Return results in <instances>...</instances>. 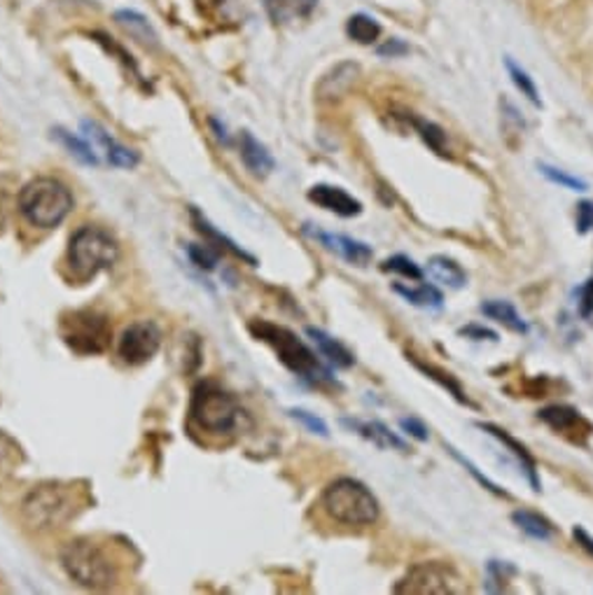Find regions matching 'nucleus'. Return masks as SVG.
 <instances>
[{
    "instance_id": "11",
    "label": "nucleus",
    "mask_w": 593,
    "mask_h": 595,
    "mask_svg": "<svg viewBox=\"0 0 593 595\" xmlns=\"http://www.w3.org/2000/svg\"><path fill=\"white\" fill-rule=\"evenodd\" d=\"M537 418L544 425H550L556 435H563L575 444H584L586 437L593 433L591 423L575 407H567V404H554V407L542 409Z\"/></svg>"
},
{
    "instance_id": "33",
    "label": "nucleus",
    "mask_w": 593,
    "mask_h": 595,
    "mask_svg": "<svg viewBox=\"0 0 593 595\" xmlns=\"http://www.w3.org/2000/svg\"><path fill=\"white\" fill-rule=\"evenodd\" d=\"M384 271H393V274H399V276H405L409 280H421L423 278V269L416 265V261L407 255H393L388 257L384 265H382Z\"/></svg>"
},
{
    "instance_id": "17",
    "label": "nucleus",
    "mask_w": 593,
    "mask_h": 595,
    "mask_svg": "<svg viewBox=\"0 0 593 595\" xmlns=\"http://www.w3.org/2000/svg\"><path fill=\"white\" fill-rule=\"evenodd\" d=\"M360 78V68L355 63H339L329 70V73L320 80L318 85V97L323 101H335L342 99L344 93L358 82Z\"/></svg>"
},
{
    "instance_id": "35",
    "label": "nucleus",
    "mask_w": 593,
    "mask_h": 595,
    "mask_svg": "<svg viewBox=\"0 0 593 595\" xmlns=\"http://www.w3.org/2000/svg\"><path fill=\"white\" fill-rule=\"evenodd\" d=\"M23 460V450L21 446L0 430V465H19Z\"/></svg>"
},
{
    "instance_id": "14",
    "label": "nucleus",
    "mask_w": 593,
    "mask_h": 595,
    "mask_svg": "<svg viewBox=\"0 0 593 595\" xmlns=\"http://www.w3.org/2000/svg\"><path fill=\"white\" fill-rule=\"evenodd\" d=\"M308 201L320 206L323 210L335 212L339 218H355L363 212V204L335 185H314L308 189Z\"/></svg>"
},
{
    "instance_id": "22",
    "label": "nucleus",
    "mask_w": 593,
    "mask_h": 595,
    "mask_svg": "<svg viewBox=\"0 0 593 595\" xmlns=\"http://www.w3.org/2000/svg\"><path fill=\"white\" fill-rule=\"evenodd\" d=\"M480 311H482L486 318H491V320H495V323H501L503 327H507L510 331H514V335H528V331H531L528 323H526L524 318H521V314L516 311L514 304H510V301L491 299V301H484V304L480 306Z\"/></svg>"
},
{
    "instance_id": "39",
    "label": "nucleus",
    "mask_w": 593,
    "mask_h": 595,
    "mask_svg": "<svg viewBox=\"0 0 593 595\" xmlns=\"http://www.w3.org/2000/svg\"><path fill=\"white\" fill-rule=\"evenodd\" d=\"M399 427L405 430V435H409V437H414L418 442H428V437H431L428 427H425V423L418 420V418H402Z\"/></svg>"
},
{
    "instance_id": "8",
    "label": "nucleus",
    "mask_w": 593,
    "mask_h": 595,
    "mask_svg": "<svg viewBox=\"0 0 593 595\" xmlns=\"http://www.w3.org/2000/svg\"><path fill=\"white\" fill-rule=\"evenodd\" d=\"M393 591L412 595H446V593H463L465 582L448 563L431 561L409 567L407 575L393 586Z\"/></svg>"
},
{
    "instance_id": "10",
    "label": "nucleus",
    "mask_w": 593,
    "mask_h": 595,
    "mask_svg": "<svg viewBox=\"0 0 593 595\" xmlns=\"http://www.w3.org/2000/svg\"><path fill=\"white\" fill-rule=\"evenodd\" d=\"M159 348H161V329L152 320L131 323L122 331L120 341H117V353H120L122 363L131 367L150 363Z\"/></svg>"
},
{
    "instance_id": "25",
    "label": "nucleus",
    "mask_w": 593,
    "mask_h": 595,
    "mask_svg": "<svg viewBox=\"0 0 593 595\" xmlns=\"http://www.w3.org/2000/svg\"><path fill=\"white\" fill-rule=\"evenodd\" d=\"M192 220H195V225H197V231L199 234H204L206 238H208V241H213L210 246H218V250H229L231 255H236V257H241V259H246L248 261V265H257V259L253 257V255H248L244 248H239V246H236L234 241H231V238L229 236H225L223 231H218L216 227H213L204 216H201V212L199 210H195L192 208Z\"/></svg>"
},
{
    "instance_id": "13",
    "label": "nucleus",
    "mask_w": 593,
    "mask_h": 595,
    "mask_svg": "<svg viewBox=\"0 0 593 595\" xmlns=\"http://www.w3.org/2000/svg\"><path fill=\"white\" fill-rule=\"evenodd\" d=\"M306 234L312 236L314 241H318L320 246H325L329 252H337L339 257H344L346 261H350V265H355V267L369 265V259L374 257V252H372V248L367 244L355 241V238H350V236L329 234V231L308 229V227H306Z\"/></svg>"
},
{
    "instance_id": "31",
    "label": "nucleus",
    "mask_w": 593,
    "mask_h": 595,
    "mask_svg": "<svg viewBox=\"0 0 593 595\" xmlns=\"http://www.w3.org/2000/svg\"><path fill=\"white\" fill-rule=\"evenodd\" d=\"M505 63H507V73H510L514 87L521 91V97H526L533 106H542L540 103V91H537L533 78L526 73V70L521 68V66H516L512 59H507Z\"/></svg>"
},
{
    "instance_id": "42",
    "label": "nucleus",
    "mask_w": 593,
    "mask_h": 595,
    "mask_svg": "<svg viewBox=\"0 0 593 595\" xmlns=\"http://www.w3.org/2000/svg\"><path fill=\"white\" fill-rule=\"evenodd\" d=\"M405 52H407V47L402 44L399 40H391L382 47V50H378V54H384V57H397V54H405Z\"/></svg>"
},
{
    "instance_id": "12",
    "label": "nucleus",
    "mask_w": 593,
    "mask_h": 595,
    "mask_svg": "<svg viewBox=\"0 0 593 595\" xmlns=\"http://www.w3.org/2000/svg\"><path fill=\"white\" fill-rule=\"evenodd\" d=\"M82 131H85V138L89 140V146L93 148V152H103V157L112 166H120V169H134V166L140 161L136 150L122 146L120 140H115L101 125L82 122Z\"/></svg>"
},
{
    "instance_id": "28",
    "label": "nucleus",
    "mask_w": 593,
    "mask_h": 595,
    "mask_svg": "<svg viewBox=\"0 0 593 595\" xmlns=\"http://www.w3.org/2000/svg\"><path fill=\"white\" fill-rule=\"evenodd\" d=\"M55 136L59 138L61 146H63L70 155L78 157L82 163L99 166V155L93 152V148L89 146V140H87L85 136H82V138H80V136H73V133L66 131V129H55Z\"/></svg>"
},
{
    "instance_id": "5",
    "label": "nucleus",
    "mask_w": 593,
    "mask_h": 595,
    "mask_svg": "<svg viewBox=\"0 0 593 595\" xmlns=\"http://www.w3.org/2000/svg\"><path fill=\"white\" fill-rule=\"evenodd\" d=\"M61 565L70 579L91 591L110 588L120 579V567L110 552L89 537L70 539L61 549Z\"/></svg>"
},
{
    "instance_id": "29",
    "label": "nucleus",
    "mask_w": 593,
    "mask_h": 595,
    "mask_svg": "<svg viewBox=\"0 0 593 595\" xmlns=\"http://www.w3.org/2000/svg\"><path fill=\"white\" fill-rule=\"evenodd\" d=\"M346 31L350 36V40L360 42V44H372L382 36V27H378V21L367 17V14H353L346 23Z\"/></svg>"
},
{
    "instance_id": "24",
    "label": "nucleus",
    "mask_w": 593,
    "mask_h": 595,
    "mask_svg": "<svg viewBox=\"0 0 593 595\" xmlns=\"http://www.w3.org/2000/svg\"><path fill=\"white\" fill-rule=\"evenodd\" d=\"M512 520L521 533H526L528 537L540 539V542H550L556 535V528L552 526V520H547L535 512H528V509H516L512 514Z\"/></svg>"
},
{
    "instance_id": "32",
    "label": "nucleus",
    "mask_w": 593,
    "mask_h": 595,
    "mask_svg": "<svg viewBox=\"0 0 593 595\" xmlns=\"http://www.w3.org/2000/svg\"><path fill=\"white\" fill-rule=\"evenodd\" d=\"M537 169H540V173L544 178H547L550 182H554L559 187H565V189H571V192H586V189H589L586 180H582L577 176H571V173H565L561 169H554V166H550V163H537Z\"/></svg>"
},
{
    "instance_id": "16",
    "label": "nucleus",
    "mask_w": 593,
    "mask_h": 595,
    "mask_svg": "<svg viewBox=\"0 0 593 595\" xmlns=\"http://www.w3.org/2000/svg\"><path fill=\"white\" fill-rule=\"evenodd\" d=\"M344 425L350 427V430L355 435H360L363 439L372 442L374 446L378 448H393V450H402V454H405V450H409L407 442L397 437L391 427L382 420H358V418H344Z\"/></svg>"
},
{
    "instance_id": "9",
    "label": "nucleus",
    "mask_w": 593,
    "mask_h": 595,
    "mask_svg": "<svg viewBox=\"0 0 593 595\" xmlns=\"http://www.w3.org/2000/svg\"><path fill=\"white\" fill-rule=\"evenodd\" d=\"M112 329L106 316L97 311H73L61 318V337L68 348L82 355L103 353L110 344Z\"/></svg>"
},
{
    "instance_id": "26",
    "label": "nucleus",
    "mask_w": 593,
    "mask_h": 595,
    "mask_svg": "<svg viewBox=\"0 0 593 595\" xmlns=\"http://www.w3.org/2000/svg\"><path fill=\"white\" fill-rule=\"evenodd\" d=\"M409 357V360H412V365L418 369V371H423L425 376H428L431 380H435V384L437 386H442L451 397H454L456 401H461V404H470V399H467V395H465V390L461 388V384H458V380L454 378V376H451L448 371H444V369H439V367H435V365H428V363H423V360H418V357H414V355H407Z\"/></svg>"
},
{
    "instance_id": "37",
    "label": "nucleus",
    "mask_w": 593,
    "mask_h": 595,
    "mask_svg": "<svg viewBox=\"0 0 593 595\" xmlns=\"http://www.w3.org/2000/svg\"><path fill=\"white\" fill-rule=\"evenodd\" d=\"M448 450H451V456H454V458H456V460H458V463H461V465H463V467H465V469H467V472L474 476V479H477V482H480L484 488H488V490H491V493H495V495H503V497H507V493H505V490H501V488H497L493 482H488L486 476H484V474H482L477 467H474V465H472L467 458H463V456L458 454L456 448H451V446H448Z\"/></svg>"
},
{
    "instance_id": "44",
    "label": "nucleus",
    "mask_w": 593,
    "mask_h": 595,
    "mask_svg": "<svg viewBox=\"0 0 593 595\" xmlns=\"http://www.w3.org/2000/svg\"><path fill=\"white\" fill-rule=\"evenodd\" d=\"M6 220H8V206H6L3 192H0V229L6 227Z\"/></svg>"
},
{
    "instance_id": "40",
    "label": "nucleus",
    "mask_w": 593,
    "mask_h": 595,
    "mask_svg": "<svg viewBox=\"0 0 593 595\" xmlns=\"http://www.w3.org/2000/svg\"><path fill=\"white\" fill-rule=\"evenodd\" d=\"M458 335L465 337V339H472V341H497L495 331L484 327V325H467V327H463L458 331Z\"/></svg>"
},
{
    "instance_id": "1",
    "label": "nucleus",
    "mask_w": 593,
    "mask_h": 595,
    "mask_svg": "<svg viewBox=\"0 0 593 595\" xmlns=\"http://www.w3.org/2000/svg\"><path fill=\"white\" fill-rule=\"evenodd\" d=\"M246 411L231 393L213 380H201L189 399V423L208 437H231L244 430Z\"/></svg>"
},
{
    "instance_id": "34",
    "label": "nucleus",
    "mask_w": 593,
    "mask_h": 595,
    "mask_svg": "<svg viewBox=\"0 0 593 595\" xmlns=\"http://www.w3.org/2000/svg\"><path fill=\"white\" fill-rule=\"evenodd\" d=\"M187 252H189V259H192L199 269H206V271L216 269L218 261H220V250H213L210 244L189 246Z\"/></svg>"
},
{
    "instance_id": "19",
    "label": "nucleus",
    "mask_w": 593,
    "mask_h": 595,
    "mask_svg": "<svg viewBox=\"0 0 593 595\" xmlns=\"http://www.w3.org/2000/svg\"><path fill=\"white\" fill-rule=\"evenodd\" d=\"M239 146H241V159L246 163V169L253 173V176H259L265 178L274 171V157L271 152L259 142L250 131H244L241 138H239Z\"/></svg>"
},
{
    "instance_id": "41",
    "label": "nucleus",
    "mask_w": 593,
    "mask_h": 595,
    "mask_svg": "<svg viewBox=\"0 0 593 595\" xmlns=\"http://www.w3.org/2000/svg\"><path fill=\"white\" fill-rule=\"evenodd\" d=\"M577 306H580L582 318L593 316V280H586L580 288V304Z\"/></svg>"
},
{
    "instance_id": "4",
    "label": "nucleus",
    "mask_w": 593,
    "mask_h": 595,
    "mask_svg": "<svg viewBox=\"0 0 593 595\" xmlns=\"http://www.w3.org/2000/svg\"><path fill=\"white\" fill-rule=\"evenodd\" d=\"M250 331L255 339L271 346L274 353L278 355V360L286 365L295 376L308 380V384H314V386L332 384V374L323 367L318 355L288 327H280L267 320H255L250 323Z\"/></svg>"
},
{
    "instance_id": "3",
    "label": "nucleus",
    "mask_w": 593,
    "mask_h": 595,
    "mask_svg": "<svg viewBox=\"0 0 593 595\" xmlns=\"http://www.w3.org/2000/svg\"><path fill=\"white\" fill-rule=\"evenodd\" d=\"M17 208L36 229L59 227L76 208L73 192L57 178H36L19 189Z\"/></svg>"
},
{
    "instance_id": "30",
    "label": "nucleus",
    "mask_w": 593,
    "mask_h": 595,
    "mask_svg": "<svg viewBox=\"0 0 593 595\" xmlns=\"http://www.w3.org/2000/svg\"><path fill=\"white\" fill-rule=\"evenodd\" d=\"M407 122H412V127L421 133V138L428 142V146L437 152V155H446V133L433 125V122H425V119H418V117H409L407 115Z\"/></svg>"
},
{
    "instance_id": "7",
    "label": "nucleus",
    "mask_w": 593,
    "mask_h": 595,
    "mask_svg": "<svg viewBox=\"0 0 593 595\" xmlns=\"http://www.w3.org/2000/svg\"><path fill=\"white\" fill-rule=\"evenodd\" d=\"M117 259H120V246L106 229L85 225L70 236L66 261L78 280H89L110 269Z\"/></svg>"
},
{
    "instance_id": "27",
    "label": "nucleus",
    "mask_w": 593,
    "mask_h": 595,
    "mask_svg": "<svg viewBox=\"0 0 593 595\" xmlns=\"http://www.w3.org/2000/svg\"><path fill=\"white\" fill-rule=\"evenodd\" d=\"M115 21L120 23V27L134 36L138 42L144 44H157V33L152 31L150 23L146 21V17H140L138 12H129V10H122L115 14Z\"/></svg>"
},
{
    "instance_id": "36",
    "label": "nucleus",
    "mask_w": 593,
    "mask_h": 595,
    "mask_svg": "<svg viewBox=\"0 0 593 595\" xmlns=\"http://www.w3.org/2000/svg\"><path fill=\"white\" fill-rule=\"evenodd\" d=\"M290 416H293L295 420H299V423L306 427L308 433H314V435H318V437H329L327 423H325L323 418H318L316 414L306 411V409H293V411H290Z\"/></svg>"
},
{
    "instance_id": "15",
    "label": "nucleus",
    "mask_w": 593,
    "mask_h": 595,
    "mask_svg": "<svg viewBox=\"0 0 593 595\" xmlns=\"http://www.w3.org/2000/svg\"><path fill=\"white\" fill-rule=\"evenodd\" d=\"M477 427H480L482 433H486V435H491L493 439L501 442V444L510 450V454L514 456V460L521 465V469H524V474H526V479H528L531 488H533V490H540L537 465H535V458L531 456V450H528L524 444H521V442H516L507 430H503V427H497V425H493V423H477Z\"/></svg>"
},
{
    "instance_id": "43",
    "label": "nucleus",
    "mask_w": 593,
    "mask_h": 595,
    "mask_svg": "<svg viewBox=\"0 0 593 595\" xmlns=\"http://www.w3.org/2000/svg\"><path fill=\"white\" fill-rule=\"evenodd\" d=\"M573 535H575V539H577V544L582 546V549H584L589 556H593V537H591L584 528H575Z\"/></svg>"
},
{
    "instance_id": "21",
    "label": "nucleus",
    "mask_w": 593,
    "mask_h": 595,
    "mask_svg": "<svg viewBox=\"0 0 593 595\" xmlns=\"http://www.w3.org/2000/svg\"><path fill=\"white\" fill-rule=\"evenodd\" d=\"M428 274L433 276V280H437L448 290H461L467 285L465 269L458 265L456 259H451L446 255H433L428 259Z\"/></svg>"
},
{
    "instance_id": "20",
    "label": "nucleus",
    "mask_w": 593,
    "mask_h": 595,
    "mask_svg": "<svg viewBox=\"0 0 593 595\" xmlns=\"http://www.w3.org/2000/svg\"><path fill=\"white\" fill-rule=\"evenodd\" d=\"M306 335L312 337V341L316 344L318 353H320L323 357H327V363H329V365H335V367H339V369H348V367L355 365L353 353H350L339 339L329 337L327 331L316 329V327H308V329H306Z\"/></svg>"
},
{
    "instance_id": "38",
    "label": "nucleus",
    "mask_w": 593,
    "mask_h": 595,
    "mask_svg": "<svg viewBox=\"0 0 593 595\" xmlns=\"http://www.w3.org/2000/svg\"><path fill=\"white\" fill-rule=\"evenodd\" d=\"M575 225L580 234H589L593 229V201H580L575 212Z\"/></svg>"
},
{
    "instance_id": "18",
    "label": "nucleus",
    "mask_w": 593,
    "mask_h": 595,
    "mask_svg": "<svg viewBox=\"0 0 593 595\" xmlns=\"http://www.w3.org/2000/svg\"><path fill=\"white\" fill-rule=\"evenodd\" d=\"M316 6L318 0H265V10L278 27H288V23L308 19L314 14Z\"/></svg>"
},
{
    "instance_id": "2",
    "label": "nucleus",
    "mask_w": 593,
    "mask_h": 595,
    "mask_svg": "<svg viewBox=\"0 0 593 595\" xmlns=\"http://www.w3.org/2000/svg\"><path fill=\"white\" fill-rule=\"evenodd\" d=\"M87 505V495L76 484L42 482L29 490L21 503V514L31 528L52 530L76 518Z\"/></svg>"
},
{
    "instance_id": "23",
    "label": "nucleus",
    "mask_w": 593,
    "mask_h": 595,
    "mask_svg": "<svg viewBox=\"0 0 593 595\" xmlns=\"http://www.w3.org/2000/svg\"><path fill=\"white\" fill-rule=\"evenodd\" d=\"M393 292L399 295L405 301H409L412 306L418 308H442L444 297L442 292L435 288V285H405V282H395L393 285Z\"/></svg>"
},
{
    "instance_id": "6",
    "label": "nucleus",
    "mask_w": 593,
    "mask_h": 595,
    "mask_svg": "<svg viewBox=\"0 0 593 595\" xmlns=\"http://www.w3.org/2000/svg\"><path fill=\"white\" fill-rule=\"evenodd\" d=\"M320 505L325 514L342 523V526H372L382 516V505H378L376 495L358 479L342 476V479L332 482L320 497Z\"/></svg>"
}]
</instances>
